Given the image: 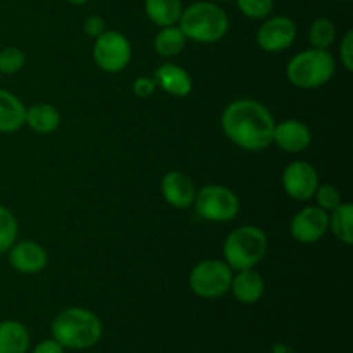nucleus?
<instances>
[{"label": "nucleus", "instance_id": "nucleus-1", "mask_svg": "<svg viewBox=\"0 0 353 353\" xmlns=\"http://www.w3.org/2000/svg\"><path fill=\"white\" fill-rule=\"evenodd\" d=\"M274 116L262 102L238 99L221 114V128L231 143L247 152H262L272 145Z\"/></svg>", "mask_w": 353, "mask_h": 353}, {"label": "nucleus", "instance_id": "nucleus-2", "mask_svg": "<svg viewBox=\"0 0 353 353\" xmlns=\"http://www.w3.org/2000/svg\"><path fill=\"white\" fill-rule=\"evenodd\" d=\"M50 333L65 350H88L103 334L100 317L85 307H68L54 317Z\"/></svg>", "mask_w": 353, "mask_h": 353}, {"label": "nucleus", "instance_id": "nucleus-3", "mask_svg": "<svg viewBox=\"0 0 353 353\" xmlns=\"http://www.w3.org/2000/svg\"><path fill=\"white\" fill-rule=\"evenodd\" d=\"M178 26L190 41L195 43H217L230 31V17L216 2L200 0L183 7Z\"/></svg>", "mask_w": 353, "mask_h": 353}, {"label": "nucleus", "instance_id": "nucleus-4", "mask_svg": "<svg viewBox=\"0 0 353 353\" xmlns=\"http://www.w3.org/2000/svg\"><path fill=\"white\" fill-rule=\"evenodd\" d=\"M269 250V238L262 228L245 224L226 236L223 245V261L233 271L255 269Z\"/></svg>", "mask_w": 353, "mask_h": 353}, {"label": "nucleus", "instance_id": "nucleus-5", "mask_svg": "<svg viewBox=\"0 0 353 353\" xmlns=\"http://www.w3.org/2000/svg\"><path fill=\"white\" fill-rule=\"evenodd\" d=\"M336 72V61L333 54L319 48H307L290 59L286 65V78L300 90L321 88Z\"/></svg>", "mask_w": 353, "mask_h": 353}, {"label": "nucleus", "instance_id": "nucleus-6", "mask_svg": "<svg viewBox=\"0 0 353 353\" xmlns=\"http://www.w3.org/2000/svg\"><path fill=\"white\" fill-rule=\"evenodd\" d=\"M196 214L209 223H230L240 214V199L236 193L224 185H205L196 190Z\"/></svg>", "mask_w": 353, "mask_h": 353}, {"label": "nucleus", "instance_id": "nucleus-7", "mask_svg": "<svg viewBox=\"0 0 353 353\" xmlns=\"http://www.w3.org/2000/svg\"><path fill=\"white\" fill-rule=\"evenodd\" d=\"M233 272L223 259H205L192 269L188 285L200 299L216 300L230 293Z\"/></svg>", "mask_w": 353, "mask_h": 353}, {"label": "nucleus", "instance_id": "nucleus-8", "mask_svg": "<svg viewBox=\"0 0 353 353\" xmlns=\"http://www.w3.org/2000/svg\"><path fill=\"white\" fill-rule=\"evenodd\" d=\"M93 61L103 72L116 74L130 65L133 47L126 34L114 30H105L93 43Z\"/></svg>", "mask_w": 353, "mask_h": 353}, {"label": "nucleus", "instance_id": "nucleus-9", "mask_svg": "<svg viewBox=\"0 0 353 353\" xmlns=\"http://www.w3.org/2000/svg\"><path fill=\"white\" fill-rule=\"evenodd\" d=\"M296 38V24L288 16H269L259 26L255 40L268 54H279L293 45Z\"/></svg>", "mask_w": 353, "mask_h": 353}, {"label": "nucleus", "instance_id": "nucleus-10", "mask_svg": "<svg viewBox=\"0 0 353 353\" xmlns=\"http://www.w3.org/2000/svg\"><path fill=\"white\" fill-rule=\"evenodd\" d=\"M283 190L290 199L296 202H309L312 200L319 183L317 169L307 161H295L285 168L281 174Z\"/></svg>", "mask_w": 353, "mask_h": 353}, {"label": "nucleus", "instance_id": "nucleus-11", "mask_svg": "<svg viewBox=\"0 0 353 353\" xmlns=\"http://www.w3.org/2000/svg\"><path fill=\"white\" fill-rule=\"evenodd\" d=\"M330 226V214L317 205L300 209L290 221V233L299 243L312 245L323 240Z\"/></svg>", "mask_w": 353, "mask_h": 353}, {"label": "nucleus", "instance_id": "nucleus-12", "mask_svg": "<svg viewBox=\"0 0 353 353\" xmlns=\"http://www.w3.org/2000/svg\"><path fill=\"white\" fill-rule=\"evenodd\" d=\"M9 262L21 274H38L48 264V254L38 241L21 240L9 248Z\"/></svg>", "mask_w": 353, "mask_h": 353}, {"label": "nucleus", "instance_id": "nucleus-13", "mask_svg": "<svg viewBox=\"0 0 353 353\" xmlns=\"http://www.w3.org/2000/svg\"><path fill=\"white\" fill-rule=\"evenodd\" d=\"M272 143L288 154H300V152H305L312 143V131L303 121H281L274 124Z\"/></svg>", "mask_w": 353, "mask_h": 353}, {"label": "nucleus", "instance_id": "nucleus-14", "mask_svg": "<svg viewBox=\"0 0 353 353\" xmlns=\"http://www.w3.org/2000/svg\"><path fill=\"white\" fill-rule=\"evenodd\" d=\"M161 193L165 202L174 209H190L195 202L196 188L185 172L169 171L161 181Z\"/></svg>", "mask_w": 353, "mask_h": 353}, {"label": "nucleus", "instance_id": "nucleus-15", "mask_svg": "<svg viewBox=\"0 0 353 353\" xmlns=\"http://www.w3.org/2000/svg\"><path fill=\"white\" fill-rule=\"evenodd\" d=\"M154 79L159 88L164 90L168 95L178 97V99L188 97L193 90V79L190 72L172 62L159 65L154 72Z\"/></svg>", "mask_w": 353, "mask_h": 353}, {"label": "nucleus", "instance_id": "nucleus-16", "mask_svg": "<svg viewBox=\"0 0 353 353\" xmlns=\"http://www.w3.org/2000/svg\"><path fill=\"white\" fill-rule=\"evenodd\" d=\"M230 292L236 299V302L243 305L257 303L264 296L265 283L264 278L259 274L255 269H243V271H234L231 279Z\"/></svg>", "mask_w": 353, "mask_h": 353}, {"label": "nucleus", "instance_id": "nucleus-17", "mask_svg": "<svg viewBox=\"0 0 353 353\" xmlns=\"http://www.w3.org/2000/svg\"><path fill=\"white\" fill-rule=\"evenodd\" d=\"M26 105L9 90L0 88V133H16L24 126Z\"/></svg>", "mask_w": 353, "mask_h": 353}, {"label": "nucleus", "instance_id": "nucleus-18", "mask_svg": "<svg viewBox=\"0 0 353 353\" xmlns=\"http://www.w3.org/2000/svg\"><path fill=\"white\" fill-rule=\"evenodd\" d=\"M24 126H28L31 131L38 134H50L57 131V128L61 126V112L52 103H33V105L26 107Z\"/></svg>", "mask_w": 353, "mask_h": 353}, {"label": "nucleus", "instance_id": "nucleus-19", "mask_svg": "<svg viewBox=\"0 0 353 353\" xmlns=\"http://www.w3.org/2000/svg\"><path fill=\"white\" fill-rule=\"evenodd\" d=\"M30 331L19 321L0 323V353H28L30 350Z\"/></svg>", "mask_w": 353, "mask_h": 353}, {"label": "nucleus", "instance_id": "nucleus-20", "mask_svg": "<svg viewBox=\"0 0 353 353\" xmlns=\"http://www.w3.org/2000/svg\"><path fill=\"white\" fill-rule=\"evenodd\" d=\"M181 12V0H145V14L159 28L178 24Z\"/></svg>", "mask_w": 353, "mask_h": 353}, {"label": "nucleus", "instance_id": "nucleus-21", "mask_svg": "<svg viewBox=\"0 0 353 353\" xmlns=\"http://www.w3.org/2000/svg\"><path fill=\"white\" fill-rule=\"evenodd\" d=\"M186 43H188V38L185 37L178 24L161 28L154 38L155 52L164 59H172L181 54Z\"/></svg>", "mask_w": 353, "mask_h": 353}, {"label": "nucleus", "instance_id": "nucleus-22", "mask_svg": "<svg viewBox=\"0 0 353 353\" xmlns=\"http://www.w3.org/2000/svg\"><path fill=\"white\" fill-rule=\"evenodd\" d=\"M327 231L343 245L353 243V205L341 202L333 212H330V226Z\"/></svg>", "mask_w": 353, "mask_h": 353}, {"label": "nucleus", "instance_id": "nucleus-23", "mask_svg": "<svg viewBox=\"0 0 353 353\" xmlns=\"http://www.w3.org/2000/svg\"><path fill=\"white\" fill-rule=\"evenodd\" d=\"M336 38V26L327 17H317L309 28V43L312 48L327 50Z\"/></svg>", "mask_w": 353, "mask_h": 353}, {"label": "nucleus", "instance_id": "nucleus-24", "mask_svg": "<svg viewBox=\"0 0 353 353\" xmlns=\"http://www.w3.org/2000/svg\"><path fill=\"white\" fill-rule=\"evenodd\" d=\"M19 234V223L12 210L0 203V254H6L17 241Z\"/></svg>", "mask_w": 353, "mask_h": 353}, {"label": "nucleus", "instance_id": "nucleus-25", "mask_svg": "<svg viewBox=\"0 0 353 353\" xmlns=\"http://www.w3.org/2000/svg\"><path fill=\"white\" fill-rule=\"evenodd\" d=\"M241 14L248 19H265L274 9V0H234Z\"/></svg>", "mask_w": 353, "mask_h": 353}, {"label": "nucleus", "instance_id": "nucleus-26", "mask_svg": "<svg viewBox=\"0 0 353 353\" xmlns=\"http://www.w3.org/2000/svg\"><path fill=\"white\" fill-rule=\"evenodd\" d=\"M24 52L17 47H6L0 50V72L2 74H16L24 68Z\"/></svg>", "mask_w": 353, "mask_h": 353}, {"label": "nucleus", "instance_id": "nucleus-27", "mask_svg": "<svg viewBox=\"0 0 353 353\" xmlns=\"http://www.w3.org/2000/svg\"><path fill=\"white\" fill-rule=\"evenodd\" d=\"M312 199L316 200V205L321 207L323 210H326L327 214L333 212V210L343 202V200H341L340 190L334 185H319Z\"/></svg>", "mask_w": 353, "mask_h": 353}, {"label": "nucleus", "instance_id": "nucleus-28", "mask_svg": "<svg viewBox=\"0 0 353 353\" xmlns=\"http://www.w3.org/2000/svg\"><path fill=\"white\" fill-rule=\"evenodd\" d=\"M157 90V83H155L154 76H138L133 81V93L138 99H148Z\"/></svg>", "mask_w": 353, "mask_h": 353}, {"label": "nucleus", "instance_id": "nucleus-29", "mask_svg": "<svg viewBox=\"0 0 353 353\" xmlns=\"http://www.w3.org/2000/svg\"><path fill=\"white\" fill-rule=\"evenodd\" d=\"M340 61L348 72L353 71V31L348 30L340 43Z\"/></svg>", "mask_w": 353, "mask_h": 353}, {"label": "nucleus", "instance_id": "nucleus-30", "mask_svg": "<svg viewBox=\"0 0 353 353\" xmlns=\"http://www.w3.org/2000/svg\"><path fill=\"white\" fill-rule=\"evenodd\" d=\"M83 30H85V34L90 38H99L100 34L103 33V31L107 30V24H105V19H103L102 16H97V14H92V16H88L85 19V23H83Z\"/></svg>", "mask_w": 353, "mask_h": 353}, {"label": "nucleus", "instance_id": "nucleus-31", "mask_svg": "<svg viewBox=\"0 0 353 353\" xmlns=\"http://www.w3.org/2000/svg\"><path fill=\"white\" fill-rule=\"evenodd\" d=\"M31 353H65V348L61 343H57L54 338H50V340L40 341Z\"/></svg>", "mask_w": 353, "mask_h": 353}, {"label": "nucleus", "instance_id": "nucleus-32", "mask_svg": "<svg viewBox=\"0 0 353 353\" xmlns=\"http://www.w3.org/2000/svg\"><path fill=\"white\" fill-rule=\"evenodd\" d=\"M69 3H72V6H83V3H86L88 0H68Z\"/></svg>", "mask_w": 353, "mask_h": 353}, {"label": "nucleus", "instance_id": "nucleus-33", "mask_svg": "<svg viewBox=\"0 0 353 353\" xmlns=\"http://www.w3.org/2000/svg\"><path fill=\"white\" fill-rule=\"evenodd\" d=\"M216 2H219V3H228V2H233V0H216Z\"/></svg>", "mask_w": 353, "mask_h": 353}, {"label": "nucleus", "instance_id": "nucleus-34", "mask_svg": "<svg viewBox=\"0 0 353 353\" xmlns=\"http://www.w3.org/2000/svg\"><path fill=\"white\" fill-rule=\"evenodd\" d=\"M336 2H348V0H336Z\"/></svg>", "mask_w": 353, "mask_h": 353}]
</instances>
